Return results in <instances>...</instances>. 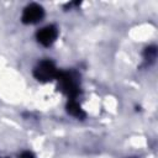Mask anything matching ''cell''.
I'll list each match as a JSON object with an SVG mask.
<instances>
[{"label":"cell","instance_id":"obj_1","mask_svg":"<svg viewBox=\"0 0 158 158\" xmlns=\"http://www.w3.org/2000/svg\"><path fill=\"white\" fill-rule=\"evenodd\" d=\"M35 75L38 80H51L52 78H54L57 75V70L52 62L44 60L36 68Z\"/></svg>","mask_w":158,"mask_h":158},{"label":"cell","instance_id":"obj_2","mask_svg":"<svg viewBox=\"0 0 158 158\" xmlns=\"http://www.w3.org/2000/svg\"><path fill=\"white\" fill-rule=\"evenodd\" d=\"M42 17H43V9L37 4H31L25 9L22 15V21L25 23H35L40 21Z\"/></svg>","mask_w":158,"mask_h":158},{"label":"cell","instance_id":"obj_3","mask_svg":"<svg viewBox=\"0 0 158 158\" xmlns=\"http://www.w3.org/2000/svg\"><path fill=\"white\" fill-rule=\"evenodd\" d=\"M57 37V30L54 26H47L44 28H42L38 33H37V38L38 41L43 44V46H49L54 42Z\"/></svg>","mask_w":158,"mask_h":158},{"label":"cell","instance_id":"obj_4","mask_svg":"<svg viewBox=\"0 0 158 158\" xmlns=\"http://www.w3.org/2000/svg\"><path fill=\"white\" fill-rule=\"evenodd\" d=\"M68 111H69V114H72L73 116H77V117L83 116V111H81L79 104L75 102L74 100H72V101L68 104Z\"/></svg>","mask_w":158,"mask_h":158}]
</instances>
